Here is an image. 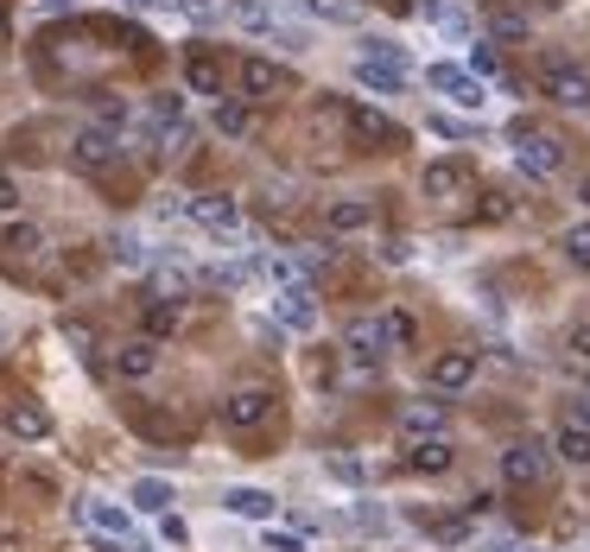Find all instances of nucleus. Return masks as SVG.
<instances>
[{
    "label": "nucleus",
    "instance_id": "obj_32",
    "mask_svg": "<svg viewBox=\"0 0 590 552\" xmlns=\"http://www.w3.org/2000/svg\"><path fill=\"white\" fill-rule=\"evenodd\" d=\"M0 248L7 254H20V261H39V254H45V235H39V229H7V235H0Z\"/></svg>",
    "mask_w": 590,
    "mask_h": 552
},
{
    "label": "nucleus",
    "instance_id": "obj_28",
    "mask_svg": "<svg viewBox=\"0 0 590 552\" xmlns=\"http://www.w3.org/2000/svg\"><path fill=\"white\" fill-rule=\"evenodd\" d=\"M7 426L20 432V438H45V432H52V413L39 401H13L7 406Z\"/></svg>",
    "mask_w": 590,
    "mask_h": 552
},
{
    "label": "nucleus",
    "instance_id": "obj_16",
    "mask_svg": "<svg viewBox=\"0 0 590 552\" xmlns=\"http://www.w3.org/2000/svg\"><path fill=\"white\" fill-rule=\"evenodd\" d=\"M223 83H229V71H223L216 51H204V45L184 51V89H191V96H223Z\"/></svg>",
    "mask_w": 590,
    "mask_h": 552
},
{
    "label": "nucleus",
    "instance_id": "obj_35",
    "mask_svg": "<svg viewBox=\"0 0 590 552\" xmlns=\"http://www.w3.org/2000/svg\"><path fill=\"white\" fill-rule=\"evenodd\" d=\"M324 470H331L336 482H368V464H362V457H350V452H336Z\"/></svg>",
    "mask_w": 590,
    "mask_h": 552
},
{
    "label": "nucleus",
    "instance_id": "obj_42",
    "mask_svg": "<svg viewBox=\"0 0 590 552\" xmlns=\"http://www.w3.org/2000/svg\"><path fill=\"white\" fill-rule=\"evenodd\" d=\"M0 210H20V191H13V178L0 172Z\"/></svg>",
    "mask_w": 590,
    "mask_h": 552
},
{
    "label": "nucleus",
    "instance_id": "obj_6",
    "mask_svg": "<svg viewBox=\"0 0 590 552\" xmlns=\"http://www.w3.org/2000/svg\"><path fill=\"white\" fill-rule=\"evenodd\" d=\"M476 375H483L476 350H444V355H432V369H426V388H432L438 401H458V394H470V388H476Z\"/></svg>",
    "mask_w": 590,
    "mask_h": 552
},
{
    "label": "nucleus",
    "instance_id": "obj_3",
    "mask_svg": "<svg viewBox=\"0 0 590 552\" xmlns=\"http://www.w3.org/2000/svg\"><path fill=\"white\" fill-rule=\"evenodd\" d=\"M407 51L400 45H382V39H362V57H356V83L362 89H375V96H400L407 89Z\"/></svg>",
    "mask_w": 590,
    "mask_h": 552
},
{
    "label": "nucleus",
    "instance_id": "obj_1",
    "mask_svg": "<svg viewBox=\"0 0 590 552\" xmlns=\"http://www.w3.org/2000/svg\"><path fill=\"white\" fill-rule=\"evenodd\" d=\"M77 528L96 540V552H133L140 533H133V508L108 502V496H77Z\"/></svg>",
    "mask_w": 590,
    "mask_h": 552
},
{
    "label": "nucleus",
    "instance_id": "obj_44",
    "mask_svg": "<svg viewBox=\"0 0 590 552\" xmlns=\"http://www.w3.org/2000/svg\"><path fill=\"white\" fill-rule=\"evenodd\" d=\"M121 7H147V13H172V0H121Z\"/></svg>",
    "mask_w": 590,
    "mask_h": 552
},
{
    "label": "nucleus",
    "instance_id": "obj_29",
    "mask_svg": "<svg viewBox=\"0 0 590 552\" xmlns=\"http://www.w3.org/2000/svg\"><path fill=\"white\" fill-rule=\"evenodd\" d=\"M311 20H331V25H356L362 20V0H299Z\"/></svg>",
    "mask_w": 590,
    "mask_h": 552
},
{
    "label": "nucleus",
    "instance_id": "obj_30",
    "mask_svg": "<svg viewBox=\"0 0 590 552\" xmlns=\"http://www.w3.org/2000/svg\"><path fill=\"white\" fill-rule=\"evenodd\" d=\"M559 248H565V261H571L578 274H590V223H571L559 235Z\"/></svg>",
    "mask_w": 590,
    "mask_h": 552
},
{
    "label": "nucleus",
    "instance_id": "obj_15",
    "mask_svg": "<svg viewBox=\"0 0 590 552\" xmlns=\"http://www.w3.org/2000/svg\"><path fill=\"white\" fill-rule=\"evenodd\" d=\"M115 159H121V134H108V127H96V121L71 140V166H77V172H108Z\"/></svg>",
    "mask_w": 590,
    "mask_h": 552
},
{
    "label": "nucleus",
    "instance_id": "obj_24",
    "mask_svg": "<svg viewBox=\"0 0 590 552\" xmlns=\"http://www.w3.org/2000/svg\"><path fill=\"white\" fill-rule=\"evenodd\" d=\"M553 457L571 464V470H590V432L578 426V420H565V426L553 432Z\"/></svg>",
    "mask_w": 590,
    "mask_h": 552
},
{
    "label": "nucleus",
    "instance_id": "obj_4",
    "mask_svg": "<svg viewBox=\"0 0 590 552\" xmlns=\"http://www.w3.org/2000/svg\"><path fill=\"white\" fill-rule=\"evenodd\" d=\"M539 96L590 115V71H578L571 57H539Z\"/></svg>",
    "mask_w": 590,
    "mask_h": 552
},
{
    "label": "nucleus",
    "instance_id": "obj_14",
    "mask_svg": "<svg viewBox=\"0 0 590 552\" xmlns=\"http://www.w3.org/2000/svg\"><path fill=\"white\" fill-rule=\"evenodd\" d=\"M343 350H350V362L375 369V362H387V355H394V343H387L382 318H350V325H343Z\"/></svg>",
    "mask_w": 590,
    "mask_h": 552
},
{
    "label": "nucleus",
    "instance_id": "obj_5",
    "mask_svg": "<svg viewBox=\"0 0 590 552\" xmlns=\"http://www.w3.org/2000/svg\"><path fill=\"white\" fill-rule=\"evenodd\" d=\"M343 121H350V134H356V147H368V152H400L407 147V127L387 121L382 108H368V102H350Z\"/></svg>",
    "mask_w": 590,
    "mask_h": 552
},
{
    "label": "nucleus",
    "instance_id": "obj_18",
    "mask_svg": "<svg viewBox=\"0 0 590 552\" xmlns=\"http://www.w3.org/2000/svg\"><path fill=\"white\" fill-rule=\"evenodd\" d=\"M273 318H280L286 330H318V293H311L305 279H299V286H280Z\"/></svg>",
    "mask_w": 590,
    "mask_h": 552
},
{
    "label": "nucleus",
    "instance_id": "obj_37",
    "mask_svg": "<svg viewBox=\"0 0 590 552\" xmlns=\"http://www.w3.org/2000/svg\"><path fill=\"white\" fill-rule=\"evenodd\" d=\"M204 279H210V286H242L248 267H242V261H229V267H204Z\"/></svg>",
    "mask_w": 590,
    "mask_h": 552
},
{
    "label": "nucleus",
    "instance_id": "obj_27",
    "mask_svg": "<svg viewBox=\"0 0 590 552\" xmlns=\"http://www.w3.org/2000/svg\"><path fill=\"white\" fill-rule=\"evenodd\" d=\"M412 13H419V20H426V25H438L444 39H463V32H470V20H463V13H458V7H451V0H419Z\"/></svg>",
    "mask_w": 590,
    "mask_h": 552
},
{
    "label": "nucleus",
    "instance_id": "obj_36",
    "mask_svg": "<svg viewBox=\"0 0 590 552\" xmlns=\"http://www.w3.org/2000/svg\"><path fill=\"white\" fill-rule=\"evenodd\" d=\"M115 261H121V267H147L153 254H147V242H140V235H115Z\"/></svg>",
    "mask_w": 590,
    "mask_h": 552
},
{
    "label": "nucleus",
    "instance_id": "obj_21",
    "mask_svg": "<svg viewBox=\"0 0 590 552\" xmlns=\"http://www.w3.org/2000/svg\"><path fill=\"white\" fill-rule=\"evenodd\" d=\"M375 223V203L368 198H331L324 203V229L331 235H356V229H368Z\"/></svg>",
    "mask_w": 590,
    "mask_h": 552
},
{
    "label": "nucleus",
    "instance_id": "obj_10",
    "mask_svg": "<svg viewBox=\"0 0 590 552\" xmlns=\"http://www.w3.org/2000/svg\"><path fill=\"white\" fill-rule=\"evenodd\" d=\"M235 83H242V102H273V96L292 89V71L273 64V57H260V51H248V57L235 64Z\"/></svg>",
    "mask_w": 590,
    "mask_h": 552
},
{
    "label": "nucleus",
    "instance_id": "obj_11",
    "mask_svg": "<svg viewBox=\"0 0 590 552\" xmlns=\"http://www.w3.org/2000/svg\"><path fill=\"white\" fill-rule=\"evenodd\" d=\"M394 432H400L407 445H432V438L451 432V406L444 401H407L400 413H394Z\"/></svg>",
    "mask_w": 590,
    "mask_h": 552
},
{
    "label": "nucleus",
    "instance_id": "obj_23",
    "mask_svg": "<svg viewBox=\"0 0 590 552\" xmlns=\"http://www.w3.org/2000/svg\"><path fill=\"white\" fill-rule=\"evenodd\" d=\"M128 502H133V514H172V502H179V489H172L165 477H133Z\"/></svg>",
    "mask_w": 590,
    "mask_h": 552
},
{
    "label": "nucleus",
    "instance_id": "obj_33",
    "mask_svg": "<svg viewBox=\"0 0 590 552\" xmlns=\"http://www.w3.org/2000/svg\"><path fill=\"white\" fill-rule=\"evenodd\" d=\"M179 318H184V305L179 299H159V305H147V337H165V330H179Z\"/></svg>",
    "mask_w": 590,
    "mask_h": 552
},
{
    "label": "nucleus",
    "instance_id": "obj_9",
    "mask_svg": "<svg viewBox=\"0 0 590 552\" xmlns=\"http://www.w3.org/2000/svg\"><path fill=\"white\" fill-rule=\"evenodd\" d=\"M514 166L546 184V178L565 166V140L559 134H539V127H521V134H514Z\"/></svg>",
    "mask_w": 590,
    "mask_h": 552
},
{
    "label": "nucleus",
    "instance_id": "obj_40",
    "mask_svg": "<svg viewBox=\"0 0 590 552\" xmlns=\"http://www.w3.org/2000/svg\"><path fill=\"white\" fill-rule=\"evenodd\" d=\"M571 355H578V362H590V325L571 330Z\"/></svg>",
    "mask_w": 590,
    "mask_h": 552
},
{
    "label": "nucleus",
    "instance_id": "obj_31",
    "mask_svg": "<svg viewBox=\"0 0 590 552\" xmlns=\"http://www.w3.org/2000/svg\"><path fill=\"white\" fill-rule=\"evenodd\" d=\"M255 127V115H248V102H216V134H229V140H242Z\"/></svg>",
    "mask_w": 590,
    "mask_h": 552
},
{
    "label": "nucleus",
    "instance_id": "obj_43",
    "mask_svg": "<svg viewBox=\"0 0 590 552\" xmlns=\"http://www.w3.org/2000/svg\"><path fill=\"white\" fill-rule=\"evenodd\" d=\"M571 420H578V426L590 432V394H578V401H571Z\"/></svg>",
    "mask_w": 590,
    "mask_h": 552
},
{
    "label": "nucleus",
    "instance_id": "obj_26",
    "mask_svg": "<svg viewBox=\"0 0 590 552\" xmlns=\"http://www.w3.org/2000/svg\"><path fill=\"white\" fill-rule=\"evenodd\" d=\"M470 76H495V83H502L508 96H521V76H508V64H502V51L489 45V39H483L476 51H470Z\"/></svg>",
    "mask_w": 590,
    "mask_h": 552
},
{
    "label": "nucleus",
    "instance_id": "obj_41",
    "mask_svg": "<svg viewBox=\"0 0 590 552\" xmlns=\"http://www.w3.org/2000/svg\"><path fill=\"white\" fill-rule=\"evenodd\" d=\"M483 546H489V552H514V533H508V528H495V533L483 540Z\"/></svg>",
    "mask_w": 590,
    "mask_h": 552
},
{
    "label": "nucleus",
    "instance_id": "obj_7",
    "mask_svg": "<svg viewBox=\"0 0 590 552\" xmlns=\"http://www.w3.org/2000/svg\"><path fill=\"white\" fill-rule=\"evenodd\" d=\"M184 216H191V223L197 229H210V235H216V242H242V235H248V216H242V203L235 198H184Z\"/></svg>",
    "mask_w": 590,
    "mask_h": 552
},
{
    "label": "nucleus",
    "instance_id": "obj_34",
    "mask_svg": "<svg viewBox=\"0 0 590 552\" xmlns=\"http://www.w3.org/2000/svg\"><path fill=\"white\" fill-rule=\"evenodd\" d=\"M382 325H387V343H394V350H407L412 337H419L412 311H400V305H387V311H382Z\"/></svg>",
    "mask_w": 590,
    "mask_h": 552
},
{
    "label": "nucleus",
    "instance_id": "obj_39",
    "mask_svg": "<svg viewBox=\"0 0 590 552\" xmlns=\"http://www.w3.org/2000/svg\"><path fill=\"white\" fill-rule=\"evenodd\" d=\"M432 127H438V134H444V140H463V134H470V127H463L458 115H432Z\"/></svg>",
    "mask_w": 590,
    "mask_h": 552
},
{
    "label": "nucleus",
    "instance_id": "obj_2",
    "mask_svg": "<svg viewBox=\"0 0 590 552\" xmlns=\"http://www.w3.org/2000/svg\"><path fill=\"white\" fill-rule=\"evenodd\" d=\"M223 25L248 32V39H267V45H286V51H311V32L286 25L273 0H223Z\"/></svg>",
    "mask_w": 590,
    "mask_h": 552
},
{
    "label": "nucleus",
    "instance_id": "obj_45",
    "mask_svg": "<svg viewBox=\"0 0 590 552\" xmlns=\"http://www.w3.org/2000/svg\"><path fill=\"white\" fill-rule=\"evenodd\" d=\"M578 203H584V210H590V172L578 178Z\"/></svg>",
    "mask_w": 590,
    "mask_h": 552
},
{
    "label": "nucleus",
    "instance_id": "obj_20",
    "mask_svg": "<svg viewBox=\"0 0 590 552\" xmlns=\"http://www.w3.org/2000/svg\"><path fill=\"white\" fill-rule=\"evenodd\" d=\"M483 39H489V45H527V39H534V20H527V13H514V7H489Z\"/></svg>",
    "mask_w": 590,
    "mask_h": 552
},
{
    "label": "nucleus",
    "instance_id": "obj_25",
    "mask_svg": "<svg viewBox=\"0 0 590 552\" xmlns=\"http://www.w3.org/2000/svg\"><path fill=\"white\" fill-rule=\"evenodd\" d=\"M407 470L412 477H444L451 470V445L432 438V445H407Z\"/></svg>",
    "mask_w": 590,
    "mask_h": 552
},
{
    "label": "nucleus",
    "instance_id": "obj_38",
    "mask_svg": "<svg viewBox=\"0 0 590 552\" xmlns=\"http://www.w3.org/2000/svg\"><path fill=\"white\" fill-rule=\"evenodd\" d=\"M267 552H305V540L299 533H267Z\"/></svg>",
    "mask_w": 590,
    "mask_h": 552
},
{
    "label": "nucleus",
    "instance_id": "obj_17",
    "mask_svg": "<svg viewBox=\"0 0 590 552\" xmlns=\"http://www.w3.org/2000/svg\"><path fill=\"white\" fill-rule=\"evenodd\" d=\"M476 191V172L463 166V159H438L432 172H426V198L432 203H458V198H470Z\"/></svg>",
    "mask_w": 590,
    "mask_h": 552
},
{
    "label": "nucleus",
    "instance_id": "obj_13",
    "mask_svg": "<svg viewBox=\"0 0 590 552\" xmlns=\"http://www.w3.org/2000/svg\"><path fill=\"white\" fill-rule=\"evenodd\" d=\"M267 420H273V394L255 388V381H248V388H235L229 401H223V426H229V432H260Z\"/></svg>",
    "mask_w": 590,
    "mask_h": 552
},
{
    "label": "nucleus",
    "instance_id": "obj_19",
    "mask_svg": "<svg viewBox=\"0 0 590 552\" xmlns=\"http://www.w3.org/2000/svg\"><path fill=\"white\" fill-rule=\"evenodd\" d=\"M159 369V343L153 337H128V343H115V375L121 381H147Z\"/></svg>",
    "mask_w": 590,
    "mask_h": 552
},
{
    "label": "nucleus",
    "instance_id": "obj_46",
    "mask_svg": "<svg viewBox=\"0 0 590 552\" xmlns=\"http://www.w3.org/2000/svg\"><path fill=\"white\" fill-rule=\"evenodd\" d=\"M0 32H7V20H0Z\"/></svg>",
    "mask_w": 590,
    "mask_h": 552
},
{
    "label": "nucleus",
    "instance_id": "obj_22",
    "mask_svg": "<svg viewBox=\"0 0 590 552\" xmlns=\"http://www.w3.org/2000/svg\"><path fill=\"white\" fill-rule=\"evenodd\" d=\"M223 508L229 514H242V521H273V489H255V482H235L229 496H223Z\"/></svg>",
    "mask_w": 590,
    "mask_h": 552
},
{
    "label": "nucleus",
    "instance_id": "obj_8",
    "mask_svg": "<svg viewBox=\"0 0 590 552\" xmlns=\"http://www.w3.org/2000/svg\"><path fill=\"white\" fill-rule=\"evenodd\" d=\"M546 470H553V438L546 445L539 438H514L502 452V482L508 489H534V482H546Z\"/></svg>",
    "mask_w": 590,
    "mask_h": 552
},
{
    "label": "nucleus",
    "instance_id": "obj_12",
    "mask_svg": "<svg viewBox=\"0 0 590 552\" xmlns=\"http://www.w3.org/2000/svg\"><path fill=\"white\" fill-rule=\"evenodd\" d=\"M426 83L451 108H483V76H470V64H426Z\"/></svg>",
    "mask_w": 590,
    "mask_h": 552
}]
</instances>
